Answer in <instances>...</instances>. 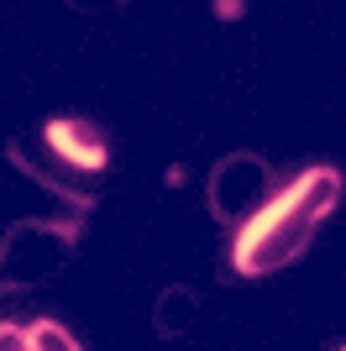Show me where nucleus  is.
<instances>
[{"label": "nucleus", "mask_w": 346, "mask_h": 351, "mask_svg": "<svg viewBox=\"0 0 346 351\" xmlns=\"http://www.w3.org/2000/svg\"><path fill=\"white\" fill-rule=\"evenodd\" d=\"M341 199V173L331 162L320 168H304L288 189H278L262 210L236 226V241H231V267L242 278H268V273H284L294 257H304V247L315 241L320 220L336 210Z\"/></svg>", "instance_id": "1"}, {"label": "nucleus", "mask_w": 346, "mask_h": 351, "mask_svg": "<svg viewBox=\"0 0 346 351\" xmlns=\"http://www.w3.org/2000/svg\"><path fill=\"white\" fill-rule=\"evenodd\" d=\"M43 142H47V152H58V158L69 162V168H79V173H100L105 162H111L105 136L95 132L89 121H73V116L47 121V126H43Z\"/></svg>", "instance_id": "2"}, {"label": "nucleus", "mask_w": 346, "mask_h": 351, "mask_svg": "<svg viewBox=\"0 0 346 351\" xmlns=\"http://www.w3.org/2000/svg\"><path fill=\"white\" fill-rule=\"evenodd\" d=\"M21 330H27V346L32 351H84L58 320H37V325H21Z\"/></svg>", "instance_id": "3"}, {"label": "nucleus", "mask_w": 346, "mask_h": 351, "mask_svg": "<svg viewBox=\"0 0 346 351\" xmlns=\"http://www.w3.org/2000/svg\"><path fill=\"white\" fill-rule=\"evenodd\" d=\"M0 351H32V346H27V330H21V325H11V320H0Z\"/></svg>", "instance_id": "4"}, {"label": "nucleus", "mask_w": 346, "mask_h": 351, "mask_svg": "<svg viewBox=\"0 0 346 351\" xmlns=\"http://www.w3.org/2000/svg\"><path fill=\"white\" fill-rule=\"evenodd\" d=\"M336 351H346V346H336Z\"/></svg>", "instance_id": "5"}]
</instances>
